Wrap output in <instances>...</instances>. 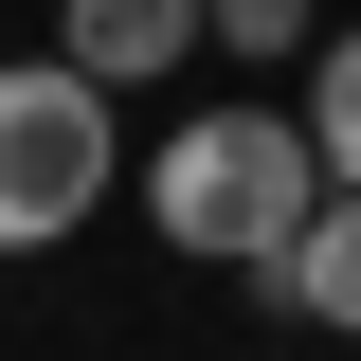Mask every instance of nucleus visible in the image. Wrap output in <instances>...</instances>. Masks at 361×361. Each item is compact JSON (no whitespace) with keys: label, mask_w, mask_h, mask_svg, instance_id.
Returning <instances> with one entry per match:
<instances>
[{"label":"nucleus","mask_w":361,"mask_h":361,"mask_svg":"<svg viewBox=\"0 0 361 361\" xmlns=\"http://www.w3.org/2000/svg\"><path fill=\"white\" fill-rule=\"evenodd\" d=\"M199 37H217V0H73V18H54V54H73V73H109V90L180 73Z\"/></svg>","instance_id":"7ed1b4c3"},{"label":"nucleus","mask_w":361,"mask_h":361,"mask_svg":"<svg viewBox=\"0 0 361 361\" xmlns=\"http://www.w3.org/2000/svg\"><path fill=\"white\" fill-rule=\"evenodd\" d=\"M325 199H343V180H325V145H307V109H253V90H235V109H199V127L163 145V163H145V217L180 235V253H217V271H289V235L325 217Z\"/></svg>","instance_id":"f257e3e1"},{"label":"nucleus","mask_w":361,"mask_h":361,"mask_svg":"<svg viewBox=\"0 0 361 361\" xmlns=\"http://www.w3.org/2000/svg\"><path fill=\"white\" fill-rule=\"evenodd\" d=\"M271 307H307V325H343V343H361V199H325V217L289 235V271H271Z\"/></svg>","instance_id":"20e7f679"},{"label":"nucleus","mask_w":361,"mask_h":361,"mask_svg":"<svg viewBox=\"0 0 361 361\" xmlns=\"http://www.w3.org/2000/svg\"><path fill=\"white\" fill-rule=\"evenodd\" d=\"M90 199H109V73L73 54L0 73V253H54Z\"/></svg>","instance_id":"f03ea898"},{"label":"nucleus","mask_w":361,"mask_h":361,"mask_svg":"<svg viewBox=\"0 0 361 361\" xmlns=\"http://www.w3.org/2000/svg\"><path fill=\"white\" fill-rule=\"evenodd\" d=\"M217 54L271 73V54H325V18H307V0H217Z\"/></svg>","instance_id":"423d86ee"},{"label":"nucleus","mask_w":361,"mask_h":361,"mask_svg":"<svg viewBox=\"0 0 361 361\" xmlns=\"http://www.w3.org/2000/svg\"><path fill=\"white\" fill-rule=\"evenodd\" d=\"M343 361H361V343H343Z\"/></svg>","instance_id":"0eeeda50"},{"label":"nucleus","mask_w":361,"mask_h":361,"mask_svg":"<svg viewBox=\"0 0 361 361\" xmlns=\"http://www.w3.org/2000/svg\"><path fill=\"white\" fill-rule=\"evenodd\" d=\"M307 145H325V180L361 199V37H325V54H307Z\"/></svg>","instance_id":"39448f33"}]
</instances>
